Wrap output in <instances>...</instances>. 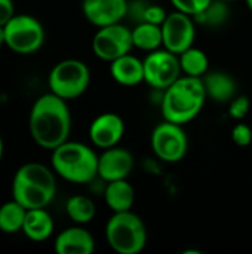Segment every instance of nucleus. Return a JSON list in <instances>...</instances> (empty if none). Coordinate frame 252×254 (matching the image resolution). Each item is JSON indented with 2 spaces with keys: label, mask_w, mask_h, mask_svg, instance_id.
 <instances>
[{
  "label": "nucleus",
  "mask_w": 252,
  "mask_h": 254,
  "mask_svg": "<svg viewBox=\"0 0 252 254\" xmlns=\"http://www.w3.org/2000/svg\"><path fill=\"white\" fill-rule=\"evenodd\" d=\"M168 16V12L163 6L160 4H147L146 12H144V21L143 22H151L156 25H162Z\"/></svg>",
  "instance_id": "nucleus-28"
},
{
  "label": "nucleus",
  "mask_w": 252,
  "mask_h": 254,
  "mask_svg": "<svg viewBox=\"0 0 252 254\" xmlns=\"http://www.w3.org/2000/svg\"><path fill=\"white\" fill-rule=\"evenodd\" d=\"M162 37L163 48L180 55L195 46L196 21L184 12L174 10L168 13L165 22L162 24Z\"/></svg>",
  "instance_id": "nucleus-11"
},
{
  "label": "nucleus",
  "mask_w": 252,
  "mask_h": 254,
  "mask_svg": "<svg viewBox=\"0 0 252 254\" xmlns=\"http://www.w3.org/2000/svg\"><path fill=\"white\" fill-rule=\"evenodd\" d=\"M82 12L97 28L111 25L126 18L128 0H82Z\"/></svg>",
  "instance_id": "nucleus-14"
},
{
  "label": "nucleus",
  "mask_w": 252,
  "mask_h": 254,
  "mask_svg": "<svg viewBox=\"0 0 252 254\" xmlns=\"http://www.w3.org/2000/svg\"><path fill=\"white\" fill-rule=\"evenodd\" d=\"M144 63V82L156 89H166L183 76L180 57L168 49L149 52Z\"/></svg>",
  "instance_id": "nucleus-10"
},
{
  "label": "nucleus",
  "mask_w": 252,
  "mask_h": 254,
  "mask_svg": "<svg viewBox=\"0 0 252 254\" xmlns=\"http://www.w3.org/2000/svg\"><path fill=\"white\" fill-rule=\"evenodd\" d=\"M104 201L113 213L129 211L135 202V189L128 179L108 182L104 189Z\"/></svg>",
  "instance_id": "nucleus-19"
},
{
  "label": "nucleus",
  "mask_w": 252,
  "mask_h": 254,
  "mask_svg": "<svg viewBox=\"0 0 252 254\" xmlns=\"http://www.w3.org/2000/svg\"><path fill=\"white\" fill-rule=\"evenodd\" d=\"M125 135V122L120 115L105 112L98 115L89 125V140L98 149L114 147Z\"/></svg>",
  "instance_id": "nucleus-13"
},
{
  "label": "nucleus",
  "mask_w": 252,
  "mask_h": 254,
  "mask_svg": "<svg viewBox=\"0 0 252 254\" xmlns=\"http://www.w3.org/2000/svg\"><path fill=\"white\" fill-rule=\"evenodd\" d=\"M175 10L184 12L190 16L201 13L212 0H169Z\"/></svg>",
  "instance_id": "nucleus-25"
},
{
  "label": "nucleus",
  "mask_w": 252,
  "mask_h": 254,
  "mask_svg": "<svg viewBox=\"0 0 252 254\" xmlns=\"http://www.w3.org/2000/svg\"><path fill=\"white\" fill-rule=\"evenodd\" d=\"M3 152H4V144H3V140L0 137V162H1V158H3Z\"/></svg>",
  "instance_id": "nucleus-31"
},
{
  "label": "nucleus",
  "mask_w": 252,
  "mask_h": 254,
  "mask_svg": "<svg viewBox=\"0 0 252 254\" xmlns=\"http://www.w3.org/2000/svg\"><path fill=\"white\" fill-rule=\"evenodd\" d=\"M132 43L134 48L141 49L144 52H153L163 46L162 37V25H156L151 22H140L132 28Z\"/></svg>",
  "instance_id": "nucleus-20"
},
{
  "label": "nucleus",
  "mask_w": 252,
  "mask_h": 254,
  "mask_svg": "<svg viewBox=\"0 0 252 254\" xmlns=\"http://www.w3.org/2000/svg\"><path fill=\"white\" fill-rule=\"evenodd\" d=\"M229 6L227 1L223 0H212L201 13L195 15L193 19L196 24H203L208 27H220L229 18Z\"/></svg>",
  "instance_id": "nucleus-24"
},
{
  "label": "nucleus",
  "mask_w": 252,
  "mask_h": 254,
  "mask_svg": "<svg viewBox=\"0 0 252 254\" xmlns=\"http://www.w3.org/2000/svg\"><path fill=\"white\" fill-rule=\"evenodd\" d=\"M251 109V100L248 95H236L230 103H229V115L230 118L236 121H242Z\"/></svg>",
  "instance_id": "nucleus-26"
},
{
  "label": "nucleus",
  "mask_w": 252,
  "mask_h": 254,
  "mask_svg": "<svg viewBox=\"0 0 252 254\" xmlns=\"http://www.w3.org/2000/svg\"><path fill=\"white\" fill-rule=\"evenodd\" d=\"M110 74L122 86H137L144 82V63L129 52L110 63Z\"/></svg>",
  "instance_id": "nucleus-16"
},
{
  "label": "nucleus",
  "mask_w": 252,
  "mask_h": 254,
  "mask_svg": "<svg viewBox=\"0 0 252 254\" xmlns=\"http://www.w3.org/2000/svg\"><path fill=\"white\" fill-rule=\"evenodd\" d=\"M206 97L215 103H230L236 97V82L224 71H208L203 77Z\"/></svg>",
  "instance_id": "nucleus-17"
},
{
  "label": "nucleus",
  "mask_w": 252,
  "mask_h": 254,
  "mask_svg": "<svg viewBox=\"0 0 252 254\" xmlns=\"http://www.w3.org/2000/svg\"><path fill=\"white\" fill-rule=\"evenodd\" d=\"M134 165L135 161L129 150L119 146L104 149L98 156V179L104 183L128 179Z\"/></svg>",
  "instance_id": "nucleus-12"
},
{
  "label": "nucleus",
  "mask_w": 252,
  "mask_h": 254,
  "mask_svg": "<svg viewBox=\"0 0 252 254\" xmlns=\"http://www.w3.org/2000/svg\"><path fill=\"white\" fill-rule=\"evenodd\" d=\"M232 140L238 147H248L252 143V125L236 124L232 129Z\"/></svg>",
  "instance_id": "nucleus-27"
},
{
  "label": "nucleus",
  "mask_w": 252,
  "mask_h": 254,
  "mask_svg": "<svg viewBox=\"0 0 252 254\" xmlns=\"http://www.w3.org/2000/svg\"><path fill=\"white\" fill-rule=\"evenodd\" d=\"M247 1V6H248V9L252 12V0H245Z\"/></svg>",
  "instance_id": "nucleus-32"
},
{
  "label": "nucleus",
  "mask_w": 252,
  "mask_h": 254,
  "mask_svg": "<svg viewBox=\"0 0 252 254\" xmlns=\"http://www.w3.org/2000/svg\"><path fill=\"white\" fill-rule=\"evenodd\" d=\"M53 231H55V223L52 216L46 211V208L27 210L22 234L28 240L34 243H43L52 237Z\"/></svg>",
  "instance_id": "nucleus-18"
},
{
  "label": "nucleus",
  "mask_w": 252,
  "mask_h": 254,
  "mask_svg": "<svg viewBox=\"0 0 252 254\" xmlns=\"http://www.w3.org/2000/svg\"><path fill=\"white\" fill-rule=\"evenodd\" d=\"M27 208L16 202L13 198L0 205V231L3 234L12 235L22 232Z\"/></svg>",
  "instance_id": "nucleus-21"
},
{
  "label": "nucleus",
  "mask_w": 252,
  "mask_h": 254,
  "mask_svg": "<svg viewBox=\"0 0 252 254\" xmlns=\"http://www.w3.org/2000/svg\"><path fill=\"white\" fill-rule=\"evenodd\" d=\"M91 83L89 67L76 58H67L56 63L48 76L49 92L68 101L79 98L86 92Z\"/></svg>",
  "instance_id": "nucleus-6"
},
{
  "label": "nucleus",
  "mask_w": 252,
  "mask_h": 254,
  "mask_svg": "<svg viewBox=\"0 0 252 254\" xmlns=\"http://www.w3.org/2000/svg\"><path fill=\"white\" fill-rule=\"evenodd\" d=\"M15 16V4L12 0H0V25L4 27Z\"/></svg>",
  "instance_id": "nucleus-29"
},
{
  "label": "nucleus",
  "mask_w": 252,
  "mask_h": 254,
  "mask_svg": "<svg viewBox=\"0 0 252 254\" xmlns=\"http://www.w3.org/2000/svg\"><path fill=\"white\" fill-rule=\"evenodd\" d=\"M223 1H227V3H230V1H236V0H223Z\"/></svg>",
  "instance_id": "nucleus-33"
},
{
  "label": "nucleus",
  "mask_w": 252,
  "mask_h": 254,
  "mask_svg": "<svg viewBox=\"0 0 252 254\" xmlns=\"http://www.w3.org/2000/svg\"><path fill=\"white\" fill-rule=\"evenodd\" d=\"M45 28L42 22L27 13H15L4 25V45L15 54H36L45 43Z\"/></svg>",
  "instance_id": "nucleus-7"
},
{
  "label": "nucleus",
  "mask_w": 252,
  "mask_h": 254,
  "mask_svg": "<svg viewBox=\"0 0 252 254\" xmlns=\"http://www.w3.org/2000/svg\"><path fill=\"white\" fill-rule=\"evenodd\" d=\"M105 240L116 253H141L147 244L146 223L132 210L113 213L105 225Z\"/></svg>",
  "instance_id": "nucleus-5"
},
{
  "label": "nucleus",
  "mask_w": 252,
  "mask_h": 254,
  "mask_svg": "<svg viewBox=\"0 0 252 254\" xmlns=\"http://www.w3.org/2000/svg\"><path fill=\"white\" fill-rule=\"evenodd\" d=\"M150 146L160 161L166 164H177L187 155L189 138L183 125L163 121L154 127L150 137Z\"/></svg>",
  "instance_id": "nucleus-8"
},
{
  "label": "nucleus",
  "mask_w": 252,
  "mask_h": 254,
  "mask_svg": "<svg viewBox=\"0 0 252 254\" xmlns=\"http://www.w3.org/2000/svg\"><path fill=\"white\" fill-rule=\"evenodd\" d=\"M178 57H180L181 71L184 76L203 77L208 73L209 60H208V55L205 54V51H202L196 46H192L187 51H184L183 54H180Z\"/></svg>",
  "instance_id": "nucleus-23"
},
{
  "label": "nucleus",
  "mask_w": 252,
  "mask_h": 254,
  "mask_svg": "<svg viewBox=\"0 0 252 254\" xmlns=\"http://www.w3.org/2000/svg\"><path fill=\"white\" fill-rule=\"evenodd\" d=\"M28 128L37 146L53 150L65 143L71 132V113L65 100L48 92L39 97L30 110Z\"/></svg>",
  "instance_id": "nucleus-1"
},
{
  "label": "nucleus",
  "mask_w": 252,
  "mask_h": 254,
  "mask_svg": "<svg viewBox=\"0 0 252 254\" xmlns=\"http://www.w3.org/2000/svg\"><path fill=\"white\" fill-rule=\"evenodd\" d=\"M132 48V28L122 22L100 27L92 37V52L107 63L129 54Z\"/></svg>",
  "instance_id": "nucleus-9"
},
{
  "label": "nucleus",
  "mask_w": 252,
  "mask_h": 254,
  "mask_svg": "<svg viewBox=\"0 0 252 254\" xmlns=\"http://www.w3.org/2000/svg\"><path fill=\"white\" fill-rule=\"evenodd\" d=\"M50 165L56 176L74 185H88L98 177V155L79 141L67 140L53 149Z\"/></svg>",
  "instance_id": "nucleus-4"
},
{
  "label": "nucleus",
  "mask_w": 252,
  "mask_h": 254,
  "mask_svg": "<svg viewBox=\"0 0 252 254\" xmlns=\"http://www.w3.org/2000/svg\"><path fill=\"white\" fill-rule=\"evenodd\" d=\"M53 249L58 254H92L95 240L82 225L71 226L59 232L55 238Z\"/></svg>",
  "instance_id": "nucleus-15"
},
{
  "label": "nucleus",
  "mask_w": 252,
  "mask_h": 254,
  "mask_svg": "<svg viewBox=\"0 0 252 254\" xmlns=\"http://www.w3.org/2000/svg\"><path fill=\"white\" fill-rule=\"evenodd\" d=\"M65 213L70 220L76 225H86L94 220L97 214V207L94 201L86 195L70 196L65 202Z\"/></svg>",
  "instance_id": "nucleus-22"
},
{
  "label": "nucleus",
  "mask_w": 252,
  "mask_h": 254,
  "mask_svg": "<svg viewBox=\"0 0 252 254\" xmlns=\"http://www.w3.org/2000/svg\"><path fill=\"white\" fill-rule=\"evenodd\" d=\"M208 100L202 77L181 76L163 91L160 110L165 121L186 125L193 121Z\"/></svg>",
  "instance_id": "nucleus-3"
},
{
  "label": "nucleus",
  "mask_w": 252,
  "mask_h": 254,
  "mask_svg": "<svg viewBox=\"0 0 252 254\" xmlns=\"http://www.w3.org/2000/svg\"><path fill=\"white\" fill-rule=\"evenodd\" d=\"M4 45V27L0 25V46Z\"/></svg>",
  "instance_id": "nucleus-30"
},
{
  "label": "nucleus",
  "mask_w": 252,
  "mask_h": 254,
  "mask_svg": "<svg viewBox=\"0 0 252 254\" xmlns=\"http://www.w3.org/2000/svg\"><path fill=\"white\" fill-rule=\"evenodd\" d=\"M56 195L55 171L39 162L21 165L12 180V198L27 210L46 208Z\"/></svg>",
  "instance_id": "nucleus-2"
}]
</instances>
